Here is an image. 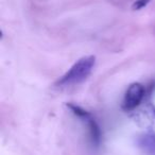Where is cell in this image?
Segmentation results:
<instances>
[{
    "label": "cell",
    "mask_w": 155,
    "mask_h": 155,
    "mask_svg": "<svg viewBox=\"0 0 155 155\" xmlns=\"http://www.w3.org/2000/svg\"><path fill=\"white\" fill-rule=\"evenodd\" d=\"M96 64L94 55H87L80 58L70 67L68 71L58 81V86H71L83 82L89 77Z\"/></svg>",
    "instance_id": "6da1fadb"
},
{
    "label": "cell",
    "mask_w": 155,
    "mask_h": 155,
    "mask_svg": "<svg viewBox=\"0 0 155 155\" xmlns=\"http://www.w3.org/2000/svg\"><path fill=\"white\" fill-rule=\"evenodd\" d=\"M67 106L70 108V110L75 116L79 117L84 123H86L91 142H93L96 147L99 146L100 140H101V131H100V127H99V125H98V123L96 122L95 119L91 117V115L89 114L87 110H85L84 108H82L79 105H75V104L67 103Z\"/></svg>",
    "instance_id": "7a4b0ae2"
},
{
    "label": "cell",
    "mask_w": 155,
    "mask_h": 155,
    "mask_svg": "<svg viewBox=\"0 0 155 155\" xmlns=\"http://www.w3.org/2000/svg\"><path fill=\"white\" fill-rule=\"evenodd\" d=\"M144 86L140 83H133L129 86L127 89L123 97L122 101V108L125 112H130V110H135L144 98Z\"/></svg>",
    "instance_id": "3957f363"
},
{
    "label": "cell",
    "mask_w": 155,
    "mask_h": 155,
    "mask_svg": "<svg viewBox=\"0 0 155 155\" xmlns=\"http://www.w3.org/2000/svg\"><path fill=\"white\" fill-rule=\"evenodd\" d=\"M139 146L146 152L155 155V133L146 134L139 139Z\"/></svg>",
    "instance_id": "277c9868"
},
{
    "label": "cell",
    "mask_w": 155,
    "mask_h": 155,
    "mask_svg": "<svg viewBox=\"0 0 155 155\" xmlns=\"http://www.w3.org/2000/svg\"><path fill=\"white\" fill-rule=\"evenodd\" d=\"M151 0H136L135 2L133 3L132 5V9L133 10H141L142 8H144L149 2H150Z\"/></svg>",
    "instance_id": "5b68a950"
}]
</instances>
